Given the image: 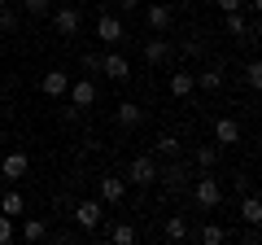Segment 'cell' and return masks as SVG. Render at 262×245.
Returning <instances> with one entry per match:
<instances>
[{"mask_svg":"<svg viewBox=\"0 0 262 245\" xmlns=\"http://www.w3.org/2000/svg\"><path fill=\"white\" fill-rule=\"evenodd\" d=\"M70 219H75L79 232H96L101 219H105V201L101 197H96V201H79V206H70Z\"/></svg>","mask_w":262,"mask_h":245,"instance_id":"obj_1","label":"cell"},{"mask_svg":"<svg viewBox=\"0 0 262 245\" xmlns=\"http://www.w3.org/2000/svg\"><path fill=\"white\" fill-rule=\"evenodd\" d=\"M192 201H196L201 210H214L219 201H223V184H219L210 171H201V179L192 184Z\"/></svg>","mask_w":262,"mask_h":245,"instance_id":"obj_2","label":"cell"},{"mask_svg":"<svg viewBox=\"0 0 262 245\" xmlns=\"http://www.w3.org/2000/svg\"><path fill=\"white\" fill-rule=\"evenodd\" d=\"M48 18H53V31L57 35H79V27H83V18H79V9L75 5H61V9H48Z\"/></svg>","mask_w":262,"mask_h":245,"instance_id":"obj_3","label":"cell"},{"mask_svg":"<svg viewBox=\"0 0 262 245\" xmlns=\"http://www.w3.org/2000/svg\"><path fill=\"white\" fill-rule=\"evenodd\" d=\"M127 179L136 184V189L158 184V162H153V158H131V162H127Z\"/></svg>","mask_w":262,"mask_h":245,"instance_id":"obj_4","label":"cell"},{"mask_svg":"<svg viewBox=\"0 0 262 245\" xmlns=\"http://www.w3.org/2000/svg\"><path fill=\"white\" fill-rule=\"evenodd\" d=\"M96 197H101L105 206H118V201L127 197V179L122 175H101L96 179Z\"/></svg>","mask_w":262,"mask_h":245,"instance_id":"obj_5","label":"cell"},{"mask_svg":"<svg viewBox=\"0 0 262 245\" xmlns=\"http://www.w3.org/2000/svg\"><path fill=\"white\" fill-rule=\"evenodd\" d=\"M66 96H70L75 110H92V105H96V84H92V79H70Z\"/></svg>","mask_w":262,"mask_h":245,"instance_id":"obj_6","label":"cell"},{"mask_svg":"<svg viewBox=\"0 0 262 245\" xmlns=\"http://www.w3.org/2000/svg\"><path fill=\"white\" fill-rule=\"evenodd\" d=\"M214 145H219V149H232V145H241V122H236L232 114L214 118Z\"/></svg>","mask_w":262,"mask_h":245,"instance_id":"obj_7","label":"cell"},{"mask_svg":"<svg viewBox=\"0 0 262 245\" xmlns=\"http://www.w3.org/2000/svg\"><path fill=\"white\" fill-rule=\"evenodd\" d=\"M27 171H31L27 149H13V153H5V158H0V175H5V179H22Z\"/></svg>","mask_w":262,"mask_h":245,"instance_id":"obj_8","label":"cell"},{"mask_svg":"<svg viewBox=\"0 0 262 245\" xmlns=\"http://www.w3.org/2000/svg\"><path fill=\"white\" fill-rule=\"evenodd\" d=\"M96 39H105V44H122V39H127V27H122V18H114V13L96 18Z\"/></svg>","mask_w":262,"mask_h":245,"instance_id":"obj_9","label":"cell"},{"mask_svg":"<svg viewBox=\"0 0 262 245\" xmlns=\"http://www.w3.org/2000/svg\"><path fill=\"white\" fill-rule=\"evenodd\" d=\"M66 88H70V75H66V70H44V75H39V92L53 96V101H61Z\"/></svg>","mask_w":262,"mask_h":245,"instance_id":"obj_10","label":"cell"},{"mask_svg":"<svg viewBox=\"0 0 262 245\" xmlns=\"http://www.w3.org/2000/svg\"><path fill=\"white\" fill-rule=\"evenodd\" d=\"M101 75H110L114 84H122V79H131V62L122 53H110V57H101Z\"/></svg>","mask_w":262,"mask_h":245,"instance_id":"obj_11","label":"cell"},{"mask_svg":"<svg viewBox=\"0 0 262 245\" xmlns=\"http://www.w3.org/2000/svg\"><path fill=\"white\" fill-rule=\"evenodd\" d=\"M166 92L175 96V101H184V96H192V92H196V79H192V70H175V75L166 79Z\"/></svg>","mask_w":262,"mask_h":245,"instance_id":"obj_12","label":"cell"},{"mask_svg":"<svg viewBox=\"0 0 262 245\" xmlns=\"http://www.w3.org/2000/svg\"><path fill=\"white\" fill-rule=\"evenodd\" d=\"M144 22H149L153 31H170L175 13H170V5H149V9H144Z\"/></svg>","mask_w":262,"mask_h":245,"instance_id":"obj_13","label":"cell"},{"mask_svg":"<svg viewBox=\"0 0 262 245\" xmlns=\"http://www.w3.org/2000/svg\"><path fill=\"white\" fill-rule=\"evenodd\" d=\"M175 53V48H170V39H149V44H144V62H149V66H162V62H166V57Z\"/></svg>","mask_w":262,"mask_h":245,"instance_id":"obj_14","label":"cell"},{"mask_svg":"<svg viewBox=\"0 0 262 245\" xmlns=\"http://www.w3.org/2000/svg\"><path fill=\"white\" fill-rule=\"evenodd\" d=\"M158 179H162V189H166V193H179L188 175H184V167H179V162L170 158V167H166V171H158Z\"/></svg>","mask_w":262,"mask_h":245,"instance_id":"obj_15","label":"cell"},{"mask_svg":"<svg viewBox=\"0 0 262 245\" xmlns=\"http://www.w3.org/2000/svg\"><path fill=\"white\" fill-rule=\"evenodd\" d=\"M114 118H118V127H140V118H144V110L136 101H122L118 105V114H114Z\"/></svg>","mask_w":262,"mask_h":245,"instance_id":"obj_16","label":"cell"},{"mask_svg":"<svg viewBox=\"0 0 262 245\" xmlns=\"http://www.w3.org/2000/svg\"><path fill=\"white\" fill-rule=\"evenodd\" d=\"M223 27H227V35H232V39H249V22L241 18V9L223 13Z\"/></svg>","mask_w":262,"mask_h":245,"instance_id":"obj_17","label":"cell"},{"mask_svg":"<svg viewBox=\"0 0 262 245\" xmlns=\"http://www.w3.org/2000/svg\"><path fill=\"white\" fill-rule=\"evenodd\" d=\"M192 79H196V88H201V92H219V88H223V70H219V66L201 70V75H192Z\"/></svg>","mask_w":262,"mask_h":245,"instance_id":"obj_18","label":"cell"},{"mask_svg":"<svg viewBox=\"0 0 262 245\" xmlns=\"http://www.w3.org/2000/svg\"><path fill=\"white\" fill-rule=\"evenodd\" d=\"M153 153H158V158H179V136L162 132L158 140H153Z\"/></svg>","mask_w":262,"mask_h":245,"instance_id":"obj_19","label":"cell"},{"mask_svg":"<svg viewBox=\"0 0 262 245\" xmlns=\"http://www.w3.org/2000/svg\"><path fill=\"white\" fill-rule=\"evenodd\" d=\"M162 232H166V241H188V236H192V232H188V219H184V215H170Z\"/></svg>","mask_w":262,"mask_h":245,"instance_id":"obj_20","label":"cell"},{"mask_svg":"<svg viewBox=\"0 0 262 245\" xmlns=\"http://www.w3.org/2000/svg\"><path fill=\"white\" fill-rule=\"evenodd\" d=\"M241 219H245V223H262V201L253 197V193H245V201H241Z\"/></svg>","mask_w":262,"mask_h":245,"instance_id":"obj_21","label":"cell"},{"mask_svg":"<svg viewBox=\"0 0 262 245\" xmlns=\"http://www.w3.org/2000/svg\"><path fill=\"white\" fill-rule=\"evenodd\" d=\"M0 210H5L9 219H18L22 210H27V201H22V193H5V197H0Z\"/></svg>","mask_w":262,"mask_h":245,"instance_id":"obj_22","label":"cell"},{"mask_svg":"<svg viewBox=\"0 0 262 245\" xmlns=\"http://www.w3.org/2000/svg\"><path fill=\"white\" fill-rule=\"evenodd\" d=\"M214 162H219V145H196V167L210 171Z\"/></svg>","mask_w":262,"mask_h":245,"instance_id":"obj_23","label":"cell"},{"mask_svg":"<svg viewBox=\"0 0 262 245\" xmlns=\"http://www.w3.org/2000/svg\"><path fill=\"white\" fill-rule=\"evenodd\" d=\"M22 236H27V241H44L48 223H44V219H27V223H22Z\"/></svg>","mask_w":262,"mask_h":245,"instance_id":"obj_24","label":"cell"},{"mask_svg":"<svg viewBox=\"0 0 262 245\" xmlns=\"http://www.w3.org/2000/svg\"><path fill=\"white\" fill-rule=\"evenodd\" d=\"M196 241H206V245H223V241H227V232H223L219 223H206L201 232H196Z\"/></svg>","mask_w":262,"mask_h":245,"instance_id":"obj_25","label":"cell"},{"mask_svg":"<svg viewBox=\"0 0 262 245\" xmlns=\"http://www.w3.org/2000/svg\"><path fill=\"white\" fill-rule=\"evenodd\" d=\"M245 84H249L253 92H258V88H262V62H258V57H253L249 66H245Z\"/></svg>","mask_w":262,"mask_h":245,"instance_id":"obj_26","label":"cell"},{"mask_svg":"<svg viewBox=\"0 0 262 245\" xmlns=\"http://www.w3.org/2000/svg\"><path fill=\"white\" fill-rule=\"evenodd\" d=\"M110 236H114L118 245H131V241H136V228H131V223H114V228H110Z\"/></svg>","mask_w":262,"mask_h":245,"instance_id":"obj_27","label":"cell"},{"mask_svg":"<svg viewBox=\"0 0 262 245\" xmlns=\"http://www.w3.org/2000/svg\"><path fill=\"white\" fill-rule=\"evenodd\" d=\"M22 9H27L31 18H48V9H53V0H22Z\"/></svg>","mask_w":262,"mask_h":245,"instance_id":"obj_28","label":"cell"},{"mask_svg":"<svg viewBox=\"0 0 262 245\" xmlns=\"http://www.w3.org/2000/svg\"><path fill=\"white\" fill-rule=\"evenodd\" d=\"M13 236H18V228H13V219L5 215V210H0V245H9Z\"/></svg>","mask_w":262,"mask_h":245,"instance_id":"obj_29","label":"cell"},{"mask_svg":"<svg viewBox=\"0 0 262 245\" xmlns=\"http://www.w3.org/2000/svg\"><path fill=\"white\" fill-rule=\"evenodd\" d=\"M13 27H18V13L5 5V9H0V31H13Z\"/></svg>","mask_w":262,"mask_h":245,"instance_id":"obj_30","label":"cell"},{"mask_svg":"<svg viewBox=\"0 0 262 245\" xmlns=\"http://www.w3.org/2000/svg\"><path fill=\"white\" fill-rule=\"evenodd\" d=\"M83 70H92V75H101V57H96V53H88V57H83Z\"/></svg>","mask_w":262,"mask_h":245,"instance_id":"obj_31","label":"cell"},{"mask_svg":"<svg viewBox=\"0 0 262 245\" xmlns=\"http://www.w3.org/2000/svg\"><path fill=\"white\" fill-rule=\"evenodd\" d=\"M214 5H219L223 13H232V9H245V0H214Z\"/></svg>","mask_w":262,"mask_h":245,"instance_id":"obj_32","label":"cell"},{"mask_svg":"<svg viewBox=\"0 0 262 245\" xmlns=\"http://www.w3.org/2000/svg\"><path fill=\"white\" fill-rule=\"evenodd\" d=\"M114 5H118V9H131V5H140V0H114Z\"/></svg>","mask_w":262,"mask_h":245,"instance_id":"obj_33","label":"cell"},{"mask_svg":"<svg viewBox=\"0 0 262 245\" xmlns=\"http://www.w3.org/2000/svg\"><path fill=\"white\" fill-rule=\"evenodd\" d=\"M5 5H9V0H0V9H5Z\"/></svg>","mask_w":262,"mask_h":245,"instance_id":"obj_34","label":"cell"}]
</instances>
